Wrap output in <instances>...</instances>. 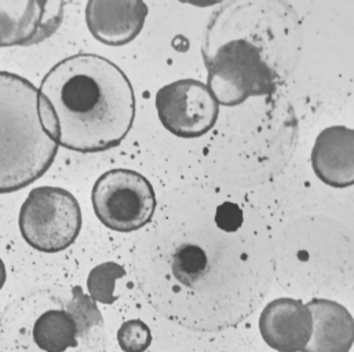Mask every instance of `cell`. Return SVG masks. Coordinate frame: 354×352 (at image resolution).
I'll list each match as a JSON object with an SVG mask.
<instances>
[{"label": "cell", "instance_id": "cell-1", "mask_svg": "<svg viewBox=\"0 0 354 352\" xmlns=\"http://www.w3.org/2000/svg\"><path fill=\"white\" fill-rule=\"evenodd\" d=\"M131 248L137 285L149 306L203 333L236 328L273 282L270 228L248 199L216 187L186 186L155 212Z\"/></svg>", "mask_w": 354, "mask_h": 352}, {"label": "cell", "instance_id": "cell-2", "mask_svg": "<svg viewBox=\"0 0 354 352\" xmlns=\"http://www.w3.org/2000/svg\"><path fill=\"white\" fill-rule=\"evenodd\" d=\"M207 29L203 58L207 87L219 106H239L270 95L294 72L302 43L294 8L281 1L227 3Z\"/></svg>", "mask_w": 354, "mask_h": 352}, {"label": "cell", "instance_id": "cell-3", "mask_svg": "<svg viewBox=\"0 0 354 352\" xmlns=\"http://www.w3.org/2000/svg\"><path fill=\"white\" fill-rule=\"evenodd\" d=\"M39 92L59 124L58 146L100 153L119 146L136 119V95L126 73L95 54L62 59L44 76Z\"/></svg>", "mask_w": 354, "mask_h": 352}, {"label": "cell", "instance_id": "cell-4", "mask_svg": "<svg viewBox=\"0 0 354 352\" xmlns=\"http://www.w3.org/2000/svg\"><path fill=\"white\" fill-rule=\"evenodd\" d=\"M58 148L40 123L39 90L18 75L0 72V194L44 175Z\"/></svg>", "mask_w": 354, "mask_h": 352}, {"label": "cell", "instance_id": "cell-5", "mask_svg": "<svg viewBox=\"0 0 354 352\" xmlns=\"http://www.w3.org/2000/svg\"><path fill=\"white\" fill-rule=\"evenodd\" d=\"M19 230L25 242L33 249L43 253L62 252L80 234V205L65 188L36 187L21 206Z\"/></svg>", "mask_w": 354, "mask_h": 352}, {"label": "cell", "instance_id": "cell-6", "mask_svg": "<svg viewBox=\"0 0 354 352\" xmlns=\"http://www.w3.org/2000/svg\"><path fill=\"white\" fill-rule=\"evenodd\" d=\"M91 201L98 220L118 233L144 228L156 212L153 186L145 176L131 170H111L93 187Z\"/></svg>", "mask_w": 354, "mask_h": 352}, {"label": "cell", "instance_id": "cell-7", "mask_svg": "<svg viewBox=\"0 0 354 352\" xmlns=\"http://www.w3.org/2000/svg\"><path fill=\"white\" fill-rule=\"evenodd\" d=\"M156 110L163 127L183 139L209 133L219 117V104L209 88L194 79L165 86L156 94Z\"/></svg>", "mask_w": 354, "mask_h": 352}, {"label": "cell", "instance_id": "cell-8", "mask_svg": "<svg viewBox=\"0 0 354 352\" xmlns=\"http://www.w3.org/2000/svg\"><path fill=\"white\" fill-rule=\"evenodd\" d=\"M64 7V1L0 0V47L44 41L61 26Z\"/></svg>", "mask_w": 354, "mask_h": 352}, {"label": "cell", "instance_id": "cell-9", "mask_svg": "<svg viewBox=\"0 0 354 352\" xmlns=\"http://www.w3.org/2000/svg\"><path fill=\"white\" fill-rule=\"evenodd\" d=\"M265 343L279 352H304L312 336V315L301 300L281 297L270 302L259 317Z\"/></svg>", "mask_w": 354, "mask_h": 352}, {"label": "cell", "instance_id": "cell-10", "mask_svg": "<svg viewBox=\"0 0 354 352\" xmlns=\"http://www.w3.org/2000/svg\"><path fill=\"white\" fill-rule=\"evenodd\" d=\"M148 11L147 3L140 0H91L86 6V22L98 41L120 47L131 43L141 33Z\"/></svg>", "mask_w": 354, "mask_h": 352}, {"label": "cell", "instance_id": "cell-11", "mask_svg": "<svg viewBox=\"0 0 354 352\" xmlns=\"http://www.w3.org/2000/svg\"><path fill=\"white\" fill-rule=\"evenodd\" d=\"M315 174L326 184L346 188L354 183V133L344 126L322 131L312 150Z\"/></svg>", "mask_w": 354, "mask_h": 352}, {"label": "cell", "instance_id": "cell-12", "mask_svg": "<svg viewBox=\"0 0 354 352\" xmlns=\"http://www.w3.org/2000/svg\"><path fill=\"white\" fill-rule=\"evenodd\" d=\"M306 307L312 315V336L304 352H351L353 317L342 304L313 299Z\"/></svg>", "mask_w": 354, "mask_h": 352}, {"label": "cell", "instance_id": "cell-13", "mask_svg": "<svg viewBox=\"0 0 354 352\" xmlns=\"http://www.w3.org/2000/svg\"><path fill=\"white\" fill-rule=\"evenodd\" d=\"M79 322L72 310H47L33 325V342L44 352H65L77 346Z\"/></svg>", "mask_w": 354, "mask_h": 352}, {"label": "cell", "instance_id": "cell-14", "mask_svg": "<svg viewBox=\"0 0 354 352\" xmlns=\"http://www.w3.org/2000/svg\"><path fill=\"white\" fill-rule=\"evenodd\" d=\"M126 275L123 266L106 262L95 266L87 278V289L94 302L102 304H113L118 300L115 295L116 281Z\"/></svg>", "mask_w": 354, "mask_h": 352}, {"label": "cell", "instance_id": "cell-15", "mask_svg": "<svg viewBox=\"0 0 354 352\" xmlns=\"http://www.w3.org/2000/svg\"><path fill=\"white\" fill-rule=\"evenodd\" d=\"M118 342L124 352L147 351L152 344V332L141 320H131L119 328Z\"/></svg>", "mask_w": 354, "mask_h": 352}, {"label": "cell", "instance_id": "cell-16", "mask_svg": "<svg viewBox=\"0 0 354 352\" xmlns=\"http://www.w3.org/2000/svg\"><path fill=\"white\" fill-rule=\"evenodd\" d=\"M39 117L44 131L58 144L59 124H58L57 115L54 112L53 105L40 92H39Z\"/></svg>", "mask_w": 354, "mask_h": 352}, {"label": "cell", "instance_id": "cell-17", "mask_svg": "<svg viewBox=\"0 0 354 352\" xmlns=\"http://www.w3.org/2000/svg\"><path fill=\"white\" fill-rule=\"evenodd\" d=\"M4 284H6V267H4L3 260L0 259V291L4 286Z\"/></svg>", "mask_w": 354, "mask_h": 352}]
</instances>
